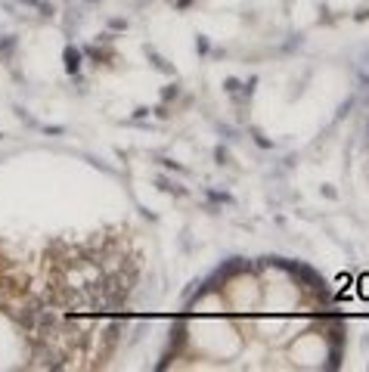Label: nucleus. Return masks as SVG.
Returning <instances> with one entry per match:
<instances>
[{
  "instance_id": "obj_1",
  "label": "nucleus",
  "mask_w": 369,
  "mask_h": 372,
  "mask_svg": "<svg viewBox=\"0 0 369 372\" xmlns=\"http://www.w3.org/2000/svg\"><path fill=\"white\" fill-rule=\"evenodd\" d=\"M65 68H68L71 75H75V71L81 68V53H78V50H71V47L65 50Z\"/></svg>"
},
{
  "instance_id": "obj_2",
  "label": "nucleus",
  "mask_w": 369,
  "mask_h": 372,
  "mask_svg": "<svg viewBox=\"0 0 369 372\" xmlns=\"http://www.w3.org/2000/svg\"><path fill=\"white\" fill-rule=\"evenodd\" d=\"M146 56L152 59V65H155L158 71H164V75H171V71H174V68H171V65H168V62H164V59H161V56H158L155 50H152V47H146Z\"/></svg>"
},
{
  "instance_id": "obj_3",
  "label": "nucleus",
  "mask_w": 369,
  "mask_h": 372,
  "mask_svg": "<svg viewBox=\"0 0 369 372\" xmlns=\"http://www.w3.org/2000/svg\"><path fill=\"white\" fill-rule=\"evenodd\" d=\"M13 50H16V38H13V34H10V38H4V41H0V56H4V59H7V56H10Z\"/></svg>"
},
{
  "instance_id": "obj_4",
  "label": "nucleus",
  "mask_w": 369,
  "mask_h": 372,
  "mask_svg": "<svg viewBox=\"0 0 369 372\" xmlns=\"http://www.w3.org/2000/svg\"><path fill=\"white\" fill-rule=\"evenodd\" d=\"M251 137H254V143H257V146L270 149V140H264V134H261V131H251Z\"/></svg>"
},
{
  "instance_id": "obj_5",
  "label": "nucleus",
  "mask_w": 369,
  "mask_h": 372,
  "mask_svg": "<svg viewBox=\"0 0 369 372\" xmlns=\"http://www.w3.org/2000/svg\"><path fill=\"white\" fill-rule=\"evenodd\" d=\"M109 25H112V28H127V22H124V19H112Z\"/></svg>"
}]
</instances>
